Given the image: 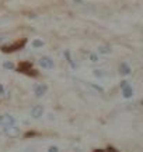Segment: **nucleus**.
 <instances>
[{
    "label": "nucleus",
    "mask_w": 143,
    "mask_h": 152,
    "mask_svg": "<svg viewBox=\"0 0 143 152\" xmlns=\"http://www.w3.org/2000/svg\"><path fill=\"white\" fill-rule=\"evenodd\" d=\"M25 42L27 41L23 39V41H17L16 43H13V45H1V52H3V53H11V52L19 50V49L24 48Z\"/></svg>",
    "instance_id": "nucleus-1"
},
{
    "label": "nucleus",
    "mask_w": 143,
    "mask_h": 152,
    "mask_svg": "<svg viewBox=\"0 0 143 152\" xmlns=\"http://www.w3.org/2000/svg\"><path fill=\"white\" fill-rule=\"evenodd\" d=\"M19 71L20 73L27 74V75H33V77H35V75L38 74L37 71L33 69V64H31V63H28V61H23V63H20Z\"/></svg>",
    "instance_id": "nucleus-2"
},
{
    "label": "nucleus",
    "mask_w": 143,
    "mask_h": 152,
    "mask_svg": "<svg viewBox=\"0 0 143 152\" xmlns=\"http://www.w3.org/2000/svg\"><path fill=\"white\" fill-rule=\"evenodd\" d=\"M3 133L7 135V137H17L20 134V129L16 124H10L3 127Z\"/></svg>",
    "instance_id": "nucleus-3"
},
{
    "label": "nucleus",
    "mask_w": 143,
    "mask_h": 152,
    "mask_svg": "<svg viewBox=\"0 0 143 152\" xmlns=\"http://www.w3.org/2000/svg\"><path fill=\"white\" fill-rule=\"evenodd\" d=\"M10 124H16V119L11 115H0V127H6Z\"/></svg>",
    "instance_id": "nucleus-4"
},
{
    "label": "nucleus",
    "mask_w": 143,
    "mask_h": 152,
    "mask_svg": "<svg viewBox=\"0 0 143 152\" xmlns=\"http://www.w3.org/2000/svg\"><path fill=\"white\" fill-rule=\"evenodd\" d=\"M39 66H41L42 69H46V70H52L53 69V60L51 59V57H48V56H42L41 59H39Z\"/></svg>",
    "instance_id": "nucleus-5"
},
{
    "label": "nucleus",
    "mask_w": 143,
    "mask_h": 152,
    "mask_svg": "<svg viewBox=\"0 0 143 152\" xmlns=\"http://www.w3.org/2000/svg\"><path fill=\"white\" fill-rule=\"evenodd\" d=\"M46 91H48L46 84H39V85H35V88H34V94L37 98H42L46 94Z\"/></svg>",
    "instance_id": "nucleus-6"
},
{
    "label": "nucleus",
    "mask_w": 143,
    "mask_h": 152,
    "mask_svg": "<svg viewBox=\"0 0 143 152\" xmlns=\"http://www.w3.org/2000/svg\"><path fill=\"white\" fill-rule=\"evenodd\" d=\"M44 115V107L41 105H35L31 107V116H33V119H39L42 117Z\"/></svg>",
    "instance_id": "nucleus-7"
},
{
    "label": "nucleus",
    "mask_w": 143,
    "mask_h": 152,
    "mask_svg": "<svg viewBox=\"0 0 143 152\" xmlns=\"http://www.w3.org/2000/svg\"><path fill=\"white\" fill-rule=\"evenodd\" d=\"M122 95H124V98H132L133 89H132V87H130L129 84H126L125 87H122Z\"/></svg>",
    "instance_id": "nucleus-8"
},
{
    "label": "nucleus",
    "mask_w": 143,
    "mask_h": 152,
    "mask_svg": "<svg viewBox=\"0 0 143 152\" xmlns=\"http://www.w3.org/2000/svg\"><path fill=\"white\" fill-rule=\"evenodd\" d=\"M119 71L124 75H128V74H130V67L126 63H121V66H119Z\"/></svg>",
    "instance_id": "nucleus-9"
},
{
    "label": "nucleus",
    "mask_w": 143,
    "mask_h": 152,
    "mask_svg": "<svg viewBox=\"0 0 143 152\" xmlns=\"http://www.w3.org/2000/svg\"><path fill=\"white\" fill-rule=\"evenodd\" d=\"M98 53L108 55V53H111V48L110 46H100V48H98Z\"/></svg>",
    "instance_id": "nucleus-10"
},
{
    "label": "nucleus",
    "mask_w": 143,
    "mask_h": 152,
    "mask_svg": "<svg viewBox=\"0 0 143 152\" xmlns=\"http://www.w3.org/2000/svg\"><path fill=\"white\" fill-rule=\"evenodd\" d=\"M33 46L34 48H42L44 46V42L39 41V39H35V41H33Z\"/></svg>",
    "instance_id": "nucleus-11"
},
{
    "label": "nucleus",
    "mask_w": 143,
    "mask_h": 152,
    "mask_svg": "<svg viewBox=\"0 0 143 152\" xmlns=\"http://www.w3.org/2000/svg\"><path fill=\"white\" fill-rule=\"evenodd\" d=\"M3 67L7 69V70H14V64L11 63V61H6L4 64H3Z\"/></svg>",
    "instance_id": "nucleus-12"
},
{
    "label": "nucleus",
    "mask_w": 143,
    "mask_h": 152,
    "mask_svg": "<svg viewBox=\"0 0 143 152\" xmlns=\"http://www.w3.org/2000/svg\"><path fill=\"white\" fill-rule=\"evenodd\" d=\"M7 39H9V37H7V35H4V34H0V45H1L3 42H6Z\"/></svg>",
    "instance_id": "nucleus-13"
},
{
    "label": "nucleus",
    "mask_w": 143,
    "mask_h": 152,
    "mask_svg": "<svg viewBox=\"0 0 143 152\" xmlns=\"http://www.w3.org/2000/svg\"><path fill=\"white\" fill-rule=\"evenodd\" d=\"M90 60L96 63V61H98V56L96 55V53H91V55H90Z\"/></svg>",
    "instance_id": "nucleus-14"
},
{
    "label": "nucleus",
    "mask_w": 143,
    "mask_h": 152,
    "mask_svg": "<svg viewBox=\"0 0 143 152\" xmlns=\"http://www.w3.org/2000/svg\"><path fill=\"white\" fill-rule=\"evenodd\" d=\"M94 75L96 77H102L104 73H102V70H94Z\"/></svg>",
    "instance_id": "nucleus-15"
},
{
    "label": "nucleus",
    "mask_w": 143,
    "mask_h": 152,
    "mask_svg": "<svg viewBox=\"0 0 143 152\" xmlns=\"http://www.w3.org/2000/svg\"><path fill=\"white\" fill-rule=\"evenodd\" d=\"M48 152H59V148L58 147H49Z\"/></svg>",
    "instance_id": "nucleus-16"
},
{
    "label": "nucleus",
    "mask_w": 143,
    "mask_h": 152,
    "mask_svg": "<svg viewBox=\"0 0 143 152\" xmlns=\"http://www.w3.org/2000/svg\"><path fill=\"white\" fill-rule=\"evenodd\" d=\"M1 94H4V88H3V85L0 84V95H1Z\"/></svg>",
    "instance_id": "nucleus-17"
},
{
    "label": "nucleus",
    "mask_w": 143,
    "mask_h": 152,
    "mask_svg": "<svg viewBox=\"0 0 143 152\" xmlns=\"http://www.w3.org/2000/svg\"><path fill=\"white\" fill-rule=\"evenodd\" d=\"M126 84H128V81H122V83H121V88H122V87H125Z\"/></svg>",
    "instance_id": "nucleus-18"
},
{
    "label": "nucleus",
    "mask_w": 143,
    "mask_h": 152,
    "mask_svg": "<svg viewBox=\"0 0 143 152\" xmlns=\"http://www.w3.org/2000/svg\"><path fill=\"white\" fill-rule=\"evenodd\" d=\"M25 152H35V151H34L33 148H27V151H25Z\"/></svg>",
    "instance_id": "nucleus-19"
},
{
    "label": "nucleus",
    "mask_w": 143,
    "mask_h": 152,
    "mask_svg": "<svg viewBox=\"0 0 143 152\" xmlns=\"http://www.w3.org/2000/svg\"><path fill=\"white\" fill-rule=\"evenodd\" d=\"M108 152H118V151H114V148H108Z\"/></svg>",
    "instance_id": "nucleus-20"
},
{
    "label": "nucleus",
    "mask_w": 143,
    "mask_h": 152,
    "mask_svg": "<svg viewBox=\"0 0 143 152\" xmlns=\"http://www.w3.org/2000/svg\"><path fill=\"white\" fill-rule=\"evenodd\" d=\"M74 3H77V4H80V3H82V0H73Z\"/></svg>",
    "instance_id": "nucleus-21"
},
{
    "label": "nucleus",
    "mask_w": 143,
    "mask_h": 152,
    "mask_svg": "<svg viewBox=\"0 0 143 152\" xmlns=\"http://www.w3.org/2000/svg\"><path fill=\"white\" fill-rule=\"evenodd\" d=\"M94 152H104V151H102V149H96Z\"/></svg>",
    "instance_id": "nucleus-22"
}]
</instances>
